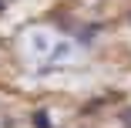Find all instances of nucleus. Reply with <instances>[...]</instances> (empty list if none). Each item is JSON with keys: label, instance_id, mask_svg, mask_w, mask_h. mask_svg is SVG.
<instances>
[{"label": "nucleus", "instance_id": "f257e3e1", "mask_svg": "<svg viewBox=\"0 0 131 128\" xmlns=\"http://www.w3.org/2000/svg\"><path fill=\"white\" fill-rule=\"evenodd\" d=\"M97 31H101V27H97V24H91V27H84V31H81V34H77L74 41H77V44H81V47H91V44H94V34H97Z\"/></svg>", "mask_w": 131, "mask_h": 128}, {"label": "nucleus", "instance_id": "f03ea898", "mask_svg": "<svg viewBox=\"0 0 131 128\" xmlns=\"http://www.w3.org/2000/svg\"><path fill=\"white\" fill-rule=\"evenodd\" d=\"M30 125H34V128H54V121H50V115H47L44 108L30 115Z\"/></svg>", "mask_w": 131, "mask_h": 128}, {"label": "nucleus", "instance_id": "7ed1b4c3", "mask_svg": "<svg viewBox=\"0 0 131 128\" xmlns=\"http://www.w3.org/2000/svg\"><path fill=\"white\" fill-rule=\"evenodd\" d=\"M121 121H124V125L131 128V108H124V111H121Z\"/></svg>", "mask_w": 131, "mask_h": 128}, {"label": "nucleus", "instance_id": "20e7f679", "mask_svg": "<svg viewBox=\"0 0 131 128\" xmlns=\"http://www.w3.org/2000/svg\"><path fill=\"white\" fill-rule=\"evenodd\" d=\"M4 7H7V0H0V14H4Z\"/></svg>", "mask_w": 131, "mask_h": 128}]
</instances>
